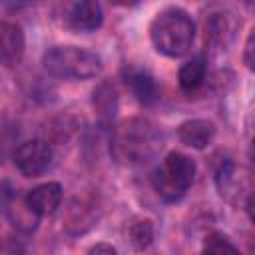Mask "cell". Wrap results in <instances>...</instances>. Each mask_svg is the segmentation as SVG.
Returning a JSON list of instances; mask_svg holds the SVG:
<instances>
[{"instance_id": "obj_7", "label": "cell", "mask_w": 255, "mask_h": 255, "mask_svg": "<svg viewBox=\"0 0 255 255\" xmlns=\"http://www.w3.org/2000/svg\"><path fill=\"white\" fill-rule=\"evenodd\" d=\"M62 193L64 191L58 181H48V183H42V185H36L34 189H30L24 195V199L38 217H46V215H52L60 207Z\"/></svg>"}, {"instance_id": "obj_4", "label": "cell", "mask_w": 255, "mask_h": 255, "mask_svg": "<svg viewBox=\"0 0 255 255\" xmlns=\"http://www.w3.org/2000/svg\"><path fill=\"white\" fill-rule=\"evenodd\" d=\"M161 147L159 129L147 120H128L120 126L116 133V149L122 159L128 161H145L153 157Z\"/></svg>"}, {"instance_id": "obj_18", "label": "cell", "mask_w": 255, "mask_h": 255, "mask_svg": "<svg viewBox=\"0 0 255 255\" xmlns=\"http://www.w3.org/2000/svg\"><path fill=\"white\" fill-rule=\"evenodd\" d=\"M112 2L118 4V6H133V4H137L141 0H112Z\"/></svg>"}, {"instance_id": "obj_11", "label": "cell", "mask_w": 255, "mask_h": 255, "mask_svg": "<svg viewBox=\"0 0 255 255\" xmlns=\"http://www.w3.org/2000/svg\"><path fill=\"white\" fill-rule=\"evenodd\" d=\"M205 72H207V62L203 56H193L191 60H187L179 72H177V84L185 94L195 92L203 80H205Z\"/></svg>"}, {"instance_id": "obj_6", "label": "cell", "mask_w": 255, "mask_h": 255, "mask_svg": "<svg viewBox=\"0 0 255 255\" xmlns=\"http://www.w3.org/2000/svg\"><path fill=\"white\" fill-rule=\"evenodd\" d=\"M104 12L98 0H76L68 12L66 24L74 32H94L102 26Z\"/></svg>"}, {"instance_id": "obj_1", "label": "cell", "mask_w": 255, "mask_h": 255, "mask_svg": "<svg viewBox=\"0 0 255 255\" xmlns=\"http://www.w3.org/2000/svg\"><path fill=\"white\" fill-rule=\"evenodd\" d=\"M149 38L159 54L167 58H181L195 42V22L183 8H163L149 24Z\"/></svg>"}, {"instance_id": "obj_15", "label": "cell", "mask_w": 255, "mask_h": 255, "mask_svg": "<svg viewBox=\"0 0 255 255\" xmlns=\"http://www.w3.org/2000/svg\"><path fill=\"white\" fill-rule=\"evenodd\" d=\"M243 64L249 72L255 74V28L249 32L245 46H243Z\"/></svg>"}, {"instance_id": "obj_16", "label": "cell", "mask_w": 255, "mask_h": 255, "mask_svg": "<svg viewBox=\"0 0 255 255\" xmlns=\"http://www.w3.org/2000/svg\"><path fill=\"white\" fill-rule=\"evenodd\" d=\"M88 251H90V253H96V255H100V253H108V255H114V253H116V247H114V245H110V243H98V245L90 247Z\"/></svg>"}, {"instance_id": "obj_13", "label": "cell", "mask_w": 255, "mask_h": 255, "mask_svg": "<svg viewBox=\"0 0 255 255\" xmlns=\"http://www.w3.org/2000/svg\"><path fill=\"white\" fill-rule=\"evenodd\" d=\"M129 237L133 241V245L137 249H145L151 239H153V225L149 219H141V221H135L131 227H129Z\"/></svg>"}, {"instance_id": "obj_10", "label": "cell", "mask_w": 255, "mask_h": 255, "mask_svg": "<svg viewBox=\"0 0 255 255\" xmlns=\"http://www.w3.org/2000/svg\"><path fill=\"white\" fill-rule=\"evenodd\" d=\"M124 82H126L128 90L131 92V96L139 104L153 106L159 100V90L155 86V80L147 72L135 70V68H128V70H124Z\"/></svg>"}, {"instance_id": "obj_14", "label": "cell", "mask_w": 255, "mask_h": 255, "mask_svg": "<svg viewBox=\"0 0 255 255\" xmlns=\"http://www.w3.org/2000/svg\"><path fill=\"white\" fill-rule=\"evenodd\" d=\"M203 251H207V253H237L239 249L229 241L227 235H223L219 231H213V233H209L205 237Z\"/></svg>"}, {"instance_id": "obj_3", "label": "cell", "mask_w": 255, "mask_h": 255, "mask_svg": "<svg viewBox=\"0 0 255 255\" xmlns=\"http://www.w3.org/2000/svg\"><path fill=\"white\" fill-rule=\"evenodd\" d=\"M195 171V161L189 155L181 151H169L163 161L153 169L151 185L163 201L175 203L185 195V191L193 183Z\"/></svg>"}, {"instance_id": "obj_12", "label": "cell", "mask_w": 255, "mask_h": 255, "mask_svg": "<svg viewBox=\"0 0 255 255\" xmlns=\"http://www.w3.org/2000/svg\"><path fill=\"white\" fill-rule=\"evenodd\" d=\"M116 104H118V98H116V90L112 86L104 84L94 92V106L102 116H112L116 110Z\"/></svg>"}, {"instance_id": "obj_17", "label": "cell", "mask_w": 255, "mask_h": 255, "mask_svg": "<svg viewBox=\"0 0 255 255\" xmlns=\"http://www.w3.org/2000/svg\"><path fill=\"white\" fill-rule=\"evenodd\" d=\"M245 211H247V215H249V219H251V223L255 225V193L247 199V203H245Z\"/></svg>"}, {"instance_id": "obj_2", "label": "cell", "mask_w": 255, "mask_h": 255, "mask_svg": "<svg viewBox=\"0 0 255 255\" xmlns=\"http://www.w3.org/2000/svg\"><path fill=\"white\" fill-rule=\"evenodd\" d=\"M44 70L62 80H92L102 72V58L80 46H52L42 56Z\"/></svg>"}, {"instance_id": "obj_19", "label": "cell", "mask_w": 255, "mask_h": 255, "mask_svg": "<svg viewBox=\"0 0 255 255\" xmlns=\"http://www.w3.org/2000/svg\"><path fill=\"white\" fill-rule=\"evenodd\" d=\"M249 153H251V159L255 161V139L251 141V149H249Z\"/></svg>"}, {"instance_id": "obj_9", "label": "cell", "mask_w": 255, "mask_h": 255, "mask_svg": "<svg viewBox=\"0 0 255 255\" xmlns=\"http://www.w3.org/2000/svg\"><path fill=\"white\" fill-rule=\"evenodd\" d=\"M177 137L183 145L191 149H205L215 137V124L203 118L185 120L177 128Z\"/></svg>"}, {"instance_id": "obj_5", "label": "cell", "mask_w": 255, "mask_h": 255, "mask_svg": "<svg viewBox=\"0 0 255 255\" xmlns=\"http://www.w3.org/2000/svg\"><path fill=\"white\" fill-rule=\"evenodd\" d=\"M54 161L52 147L42 139H28L14 149V165L24 177L44 175Z\"/></svg>"}, {"instance_id": "obj_8", "label": "cell", "mask_w": 255, "mask_h": 255, "mask_svg": "<svg viewBox=\"0 0 255 255\" xmlns=\"http://www.w3.org/2000/svg\"><path fill=\"white\" fill-rule=\"evenodd\" d=\"M26 40L24 32L14 22H2L0 26V58L6 68H14L20 64L24 56Z\"/></svg>"}]
</instances>
